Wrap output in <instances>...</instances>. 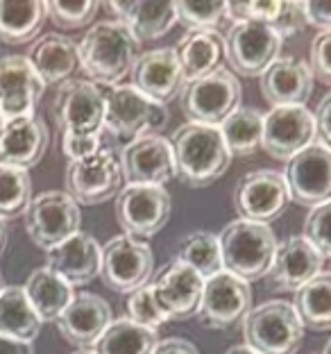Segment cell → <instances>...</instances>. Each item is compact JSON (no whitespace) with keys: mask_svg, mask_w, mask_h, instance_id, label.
<instances>
[{"mask_svg":"<svg viewBox=\"0 0 331 354\" xmlns=\"http://www.w3.org/2000/svg\"><path fill=\"white\" fill-rule=\"evenodd\" d=\"M44 91V80L26 55L0 57V123L35 116Z\"/></svg>","mask_w":331,"mask_h":354,"instance_id":"cell-17","label":"cell"},{"mask_svg":"<svg viewBox=\"0 0 331 354\" xmlns=\"http://www.w3.org/2000/svg\"><path fill=\"white\" fill-rule=\"evenodd\" d=\"M32 200V180L28 171L0 166V221L19 218Z\"/></svg>","mask_w":331,"mask_h":354,"instance_id":"cell-36","label":"cell"},{"mask_svg":"<svg viewBox=\"0 0 331 354\" xmlns=\"http://www.w3.org/2000/svg\"><path fill=\"white\" fill-rule=\"evenodd\" d=\"M240 102V82L231 71L216 68L214 73L187 82L180 91L182 114L189 123L220 127Z\"/></svg>","mask_w":331,"mask_h":354,"instance_id":"cell-6","label":"cell"},{"mask_svg":"<svg viewBox=\"0 0 331 354\" xmlns=\"http://www.w3.org/2000/svg\"><path fill=\"white\" fill-rule=\"evenodd\" d=\"M7 241H10V232H7L5 221H0V257L7 250Z\"/></svg>","mask_w":331,"mask_h":354,"instance_id":"cell-47","label":"cell"},{"mask_svg":"<svg viewBox=\"0 0 331 354\" xmlns=\"http://www.w3.org/2000/svg\"><path fill=\"white\" fill-rule=\"evenodd\" d=\"M28 59L46 86L64 84L79 66L77 46L64 35H44L30 48Z\"/></svg>","mask_w":331,"mask_h":354,"instance_id":"cell-28","label":"cell"},{"mask_svg":"<svg viewBox=\"0 0 331 354\" xmlns=\"http://www.w3.org/2000/svg\"><path fill=\"white\" fill-rule=\"evenodd\" d=\"M100 261H102V248L98 245L91 234L77 232L64 243L55 245L53 250L46 252V266L53 272L75 286H86L100 275Z\"/></svg>","mask_w":331,"mask_h":354,"instance_id":"cell-23","label":"cell"},{"mask_svg":"<svg viewBox=\"0 0 331 354\" xmlns=\"http://www.w3.org/2000/svg\"><path fill=\"white\" fill-rule=\"evenodd\" d=\"M23 218L30 241L48 252L77 234L82 225V212L66 191H41L30 200Z\"/></svg>","mask_w":331,"mask_h":354,"instance_id":"cell-7","label":"cell"},{"mask_svg":"<svg viewBox=\"0 0 331 354\" xmlns=\"http://www.w3.org/2000/svg\"><path fill=\"white\" fill-rule=\"evenodd\" d=\"M141 57V41L118 21H100L77 46V59L93 84H118Z\"/></svg>","mask_w":331,"mask_h":354,"instance_id":"cell-2","label":"cell"},{"mask_svg":"<svg viewBox=\"0 0 331 354\" xmlns=\"http://www.w3.org/2000/svg\"><path fill=\"white\" fill-rule=\"evenodd\" d=\"M41 318L32 309L23 286H5L0 291V336L32 343L41 334Z\"/></svg>","mask_w":331,"mask_h":354,"instance_id":"cell-31","label":"cell"},{"mask_svg":"<svg viewBox=\"0 0 331 354\" xmlns=\"http://www.w3.org/2000/svg\"><path fill=\"white\" fill-rule=\"evenodd\" d=\"M322 354H331V339L327 341V348H325V352H322Z\"/></svg>","mask_w":331,"mask_h":354,"instance_id":"cell-50","label":"cell"},{"mask_svg":"<svg viewBox=\"0 0 331 354\" xmlns=\"http://www.w3.org/2000/svg\"><path fill=\"white\" fill-rule=\"evenodd\" d=\"M225 354H259V352H254L252 348H247V345H234V348H229Z\"/></svg>","mask_w":331,"mask_h":354,"instance_id":"cell-48","label":"cell"},{"mask_svg":"<svg viewBox=\"0 0 331 354\" xmlns=\"http://www.w3.org/2000/svg\"><path fill=\"white\" fill-rule=\"evenodd\" d=\"M50 114L62 134H102L104 98L100 86L91 80H66L55 91Z\"/></svg>","mask_w":331,"mask_h":354,"instance_id":"cell-8","label":"cell"},{"mask_svg":"<svg viewBox=\"0 0 331 354\" xmlns=\"http://www.w3.org/2000/svg\"><path fill=\"white\" fill-rule=\"evenodd\" d=\"M304 236L322 257H331V200L309 212L304 221Z\"/></svg>","mask_w":331,"mask_h":354,"instance_id":"cell-40","label":"cell"},{"mask_svg":"<svg viewBox=\"0 0 331 354\" xmlns=\"http://www.w3.org/2000/svg\"><path fill=\"white\" fill-rule=\"evenodd\" d=\"M23 288H26L28 300L32 309L37 311V316L41 318V323H57V318L75 295L68 281H64L48 266L32 270Z\"/></svg>","mask_w":331,"mask_h":354,"instance_id":"cell-29","label":"cell"},{"mask_svg":"<svg viewBox=\"0 0 331 354\" xmlns=\"http://www.w3.org/2000/svg\"><path fill=\"white\" fill-rule=\"evenodd\" d=\"M175 12L189 32L216 30L227 19V3H175Z\"/></svg>","mask_w":331,"mask_h":354,"instance_id":"cell-37","label":"cell"},{"mask_svg":"<svg viewBox=\"0 0 331 354\" xmlns=\"http://www.w3.org/2000/svg\"><path fill=\"white\" fill-rule=\"evenodd\" d=\"M116 221L132 239H150L166 227L173 214L171 193L164 187L127 184L116 196Z\"/></svg>","mask_w":331,"mask_h":354,"instance_id":"cell-10","label":"cell"},{"mask_svg":"<svg viewBox=\"0 0 331 354\" xmlns=\"http://www.w3.org/2000/svg\"><path fill=\"white\" fill-rule=\"evenodd\" d=\"M284 180L290 200L316 209L331 200V150L322 143H311L286 162Z\"/></svg>","mask_w":331,"mask_h":354,"instance_id":"cell-14","label":"cell"},{"mask_svg":"<svg viewBox=\"0 0 331 354\" xmlns=\"http://www.w3.org/2000/svg\"><path fill=\"white\" fill-rule=\"evenodd\" d=\"M309 68H311V75L316 77L318 82L331 86V30L320 32L311 41Z\"/></svg>","mask_w":331,"mask_h":354,"instance_id":"cell-41","label":"cell"},{"mask_svg":"<svg viewBox=\"0 0 331 354\" xmlns=\"http://www.w3.org/2000/svg\"><path fill=\"white\" fill-rule=\"evenodd\" d=\"M127 318L134 320V323L141 327L155 329V332L168 320L159 309L150 281L143 284L141 288H136L134 293H130V300H127Z\"/></svg>","mask_w":331,"mask_h":354,"instance_id":"cell-39","label":"cell"},{"mask_svg":"<svg viewBox=\"0 0 331 354\" xmlns=\"http://www.w3.org/2000/svg\"><path fill=\"white\" fill-rule=\"evenodd\" d=\"M0 354H35V348H32V343L0 336Z\"/></svg>","mask_w":331,"mask_h":354,"instance_id":"cell-46","label":"cell"},{"mask_svg":"<svg viewBox=\"0 0 331 354\" xmlns=\"http://www.w3.org/2000/svg\"><path fill=\"white\" fill-rule=\"evenodd\" d=\"M123 189V171L120 159L107 148L95 155L68 162L66 168V193L77 205L93 207L116 198Z\"/></svg>","mask_w":331,"mask_h":354,"instance_id":"cell-11","label":"cell"},{"mask_svg":"<svg viewBox=\"0 0 331 354\" xmlns=\"http://www.w3.org/2000/svg\"><path fill=\"white\" fill-rule=\"evenodd\" d=\"M132 86L161 104L180 95L184 75L175 48H157V50L141 53L132 68Z\"/></svg>","mask_w":331,"mask_h":354,"instance_id":"cell-24","label":"cell"},{"mask_svg":"<svg viewBox=\"0 0 331 354\" xmlns=\"http://www.w3.org/2000/svg\"><path fill=\"white\" fill-rule=\"evenodd\" d=\"M120 171H123V182L134 187H164L175 177L171 141L152 134L125 146L120 155Z\"/></svg>","mask_w":331,"mask_h":354,"instance_id":"cell-18","label":"cell"},{"mask_svg":"<svg viewBox=\"0 0 331 354\" xmlns=\"http://www.w3.org/2000/svg\"><path fill=\"white\" fill-rule=\"evenodd\" d=\"M175 177L191 189L211 187L227 173L231 155L220 127L187 123L177 127L171 139Z\"/></svg>","mask_w":331,"mask_h":354,"instance_id":"cell-1","label":"cell"},{"mask_svg":"<svg viewBox=\"0 0 331 354\" xmlns=\"http://www.w3.org/2000/svg\"><path fill=\"white\" fill-rule=\"evenodd\" d=\"M311 143H316V118L304 104L272 107L263 116L261 148L272 159L288 162Z\"/></svg>","mask_w":331,"mask_h":354,"instance_id":"cell-16","label":"cell"},{"mask_svg":"<svg viewBox=\"0 0 331 354\" xmlns=\"http://www.w3.org/2000/svg\"><path fill=\"white\" fill-rule=\"evenodd\" d=\"M243 339L259 354H297L304 325L293 302L268 300L249 309L243 320Z\"/></svg>","mask_w":331,"mask_h":354,"instance_id":"cell-5","label":"cell"},{"mask_svg":"<svg viewBox=\"0 0 331 354\" xmlns=\"http://www.w3.org/2000/svg\"><path fill=\"white\" fill-rule=\"evenodd\" d=\"M104 98V125L102 130L120 146L152 136L168 125V107L148 98L134 86L125 84H98Z\"/></svg>","mask_w":331,"mask_h":354,"instance_id":"cell-3","label":"cell"},{"mask_svg":"<svg viewBox=\"0 0 331 354\" xmlns=\"http://www.w3.org/2000/svg\"><path fill=\"white\" fill-rule=\"evenodd\" d=\"M48 19L41 0H0V44L23 46L35 41Z\"/></svg>","mask_w":331,"mask_h":354,"instance_id":"cell-30","label":"cell"},{"mask_svg":"<svg viewBox=\"0 0 331 354\" xmlns=\"http://www.w3.org/2000/svg\"><path fill=\"white\" fill-rule=\"evenodd\" d=\"M107 7L120 26H125L139 41L161 39L177 23L175 3H123V0H111Z\"/></svg>","mask_w":331,"mask_h":354,"instance_id":"cell-27","label":"cell"},{"mask_svg":"<svg viewBox=\"0 0 331 354\" xmlns=\"http://www.w3.org/2000/svg\"><path fill=\"white\" fill-rule=\"evenodd\" d=\"M150 354H200V350L191 341L180 339V336H173V339L159 341Z\"/></svg>","mask_w":331,"mask_h":354,"instance_id":"cell-45","label":"cell"},{"mask_svg":"<svg viewBox=\"0 0 331 354\" xmlns=\"http://www.w3.org/2000/svg\"><path fill=\"white\" fill-rule=\"evenodd\" d=\"M100 3L95 0H84V3H62V0H50L46 3V14L59 30H77L84 28L98 14Z\"/></svg>","mask_w":331,"mask_h":354,"instance_id":"cell-38","label":"cell"},{"mask_svg":"<svg viewBox=\"0 0 331 354\" xmlns=\"http://www.w3.org/2000/svg\"><path fill=\"white\" fill-rule=\"evenodd\" d=\"M155 270V254L148 243L132 236H116L102 245L100 277L104 286L116 293H134L148 284Z\"/></svg>","mask_w":331,"mask_h":354,"instance_id":"cell-12","label":"cell"},{"mask_svg":"<svg viewBox=\"0 0 331 354\" xmlns=\"http://www.w3.org/2000/svg\"><path fill=\"white\" fill-rule=\"evenodd\" d=\"M325 266L316 245L306 236H290L277 245L272 266L268 270V286L274 291H300L313 277H318Z\"/></svg>","mask_w":331,"mask_h":354,"instance_id":"cell-20","label":"cell"},{"mask_svg":"<svg viewBox=\"0 0 331 354\" xmlns=\"http://www.w3.org/2000/svg\"><path fill=\"white\" fill-rule=\"evenodd\" d=\"M111 323V307L104 297L82 291L57 318V329L64 341L75 345L77 350H93V345Z\"/></svg>","mask_w":331,"mask_h":354,"instance_id":"cell-22","label":"cell"},{"mask_svg":"<svg viewBox=\"0 0 331 354\" xmlns=\"http://www.w3.org/2000/svg\"><path fill=\"white\" fill-rule=\"evenodd\" d=\"M102 148V136H86V134H62V150L68 157V162H79L95 155Z\"/></svg>","mask_w":331,"mask_h":354,"instance_id":"cell-42","label":"cell"},{"mask_svg":"<svg viewBox=\"0 0 331 354\" xmlns=\"http://www.w3.org/2000/svg\"><path fill=\"white\" fill-rule=\"evenodd\" d=\"M159 343L155 329L136 325L130 318L111 320L93 345L95 354H150Z\"/></svg>","mask_w":331,"mask_h":354,"instance_id":"cell-32","label":"cell"},{"mask_svg":"<svg viewBox=\"0 0 331 354\" xmlns=\"http://www.w3.org/2000/svg\"><path fill=\"white\" fill-rule=\"evenodd\" d=\"M5 288V281H3V275H0V291Z\"/></svg>","mask_w":331,"mask_h":354,"instance_id":"cell-51","label":"cell"},{"mask_svg":"<svg viewBox=\"0 0 331 354\" xmlns=\"http://www.w3.org/2000/svg\"><path fill=\"white\" fill-rule=\"evenodd\" d=\"M293 307L302 325L313 332L331 329V272H320L300 291H295Z\"/></svg>","mask_w":331,"mask_h":354,"instance_id":"cell-33","label":"cell"},{"mask_svg":"<svg viewBox=\"0 0 331 354\" xmlns=\"http://www.w3.org/2000/svg\"><path fill=\"white\" fill-rule=\"evenodd\" d=\"M252 309V288L247 281L223 270L205 281L200 302V320L209 329H231L240 325Z\"/></svg>","mask_w":331,"mask_h":354,"instance_id":"cell-15","label":"cell"},{"mask_svg":"<svg viewBox=\"0 0 331 354\" xmlns=\"http://www.w3.org/2000/svg\"><path fill=\"white\" fill-rule=\"evenodd\" d=\"M288 187L284 173L261 168L240 177L234 189V209L243 221L268 225L277 221L288 205Z\"/></svg>","mask_w":331,"mask_h":354,"instance_id":"cell-13","label":"cell"},{"mask_svg":"<svg viewBox=\"0 0 331 354\" xmlns=\"http://www.w3.org/2000/svg\"><path fill=\"white\" fill-rule=\"evenodd\" d=\"M50 132L37 114L0 123V166L30 171L44 159Z\"/></svg>","mask_w":331,"mask_h":354,"instance_id":"cell-21","label":"cell"},{"mask_svg":"<svg viewBox=\"0 0 331 354\" xmlns=\"http://www.w3.org/2000/svg\"><path fill=\"white\" fill-rule=\"evenodd\" d=\"M220 134L231 157H249L261 150L263 143V116L256 109L238 107L225 118Z\"/></svg>","mask_w":331,"mask_h":354,"instance_id":"cell-34","label":"cell"},{"mask_svg":"<svg viewBox=\"0 0 331 354\" xmlns=\"http://www.w3.org/2000/svg\"><path fill=\"white\" fill-rule=\"evenodd\" d=\"M177 261L187 263L202 279H211L218 272H223V257L218 234L211 232H193L184 236L177 245Z\"/></svg>","mask_w":331,"mask_h":354,"instance_id":"cell-35","label":"cell"},{"mask_svg":"<svg viewBox=\"0 0 331 354\" xmlns=\"http://www.w3.org/2000/svg\"><path fill=\"white\" fill-rule=\"evenodd\" d=\"M177 62H180L184 84L198 77H205L220 68L225 57V37L218 30H193L187 32L175 46Z\"/></svg>","mask_w":331,"mask_h":354,"instance_id":"cell-26","label":"cell"},{"mask_svg":"<svg viewBox=\"0 0 331 354\" xmlns=\"http://www.w3.org/2000/svg\"><path fill=\"white\" fill-rule=\"evenodd\" d=\"M281 48L284 39L263 23H234L225 35V59L231 73L243 77H261L279 59Z\"/></svg>","mask_w":331,"mask_h":354,"instance_id":"cell-9","label":"cell"},{"mask_svg":"<svg viewBox=\"0 0 331 354\" xmlns=\"http://www.w3.org/2000/svg\"><path fill=\"white\" fill-rule=\"evenodd\" d=\"M218 243H220L223 270L231 272L247 284L268 275L279 245L270 225L243 218L225 225L218 234Z\"/></svg>","mask_w":331,"mask_h":354,"instance_id":"cell-4","label":"cell"},{"mask_svg":"<svg viewBox=\"0 0 331 354\" xmlns=\"http://www.w3.org/2000/svg\"><path fill=\"white\" fill-rule=\"evenodd\" d=\"M313 91L309 64L295 57H279L261 75V93L270 107L306 104Z\"/></svg>","mask_w":331,"mask_h":354,"instance_id":"cell-25","label":"cell"},{"mask_svg":"<svg viewBox=\"0 0 331 354\" xmlns=\"http://www.w3.org/2000/svg\"><path fill=\"white\" fill-rule=\"evenodd\" d=\"M205 279L182 261H171L157 272L152 291L168 320H187L200 311Z\"/></svg>","mask_w":331,"mask_h":354,"instance_id":"cell-19","label":"cell"},{"mask_svg":"<svg viewBox=\"0 0 331 354\" xmlns=\"http://www.w3.org/2000/svg\"><path fill=\"white\" fill-rule=\"evenodd\" d=\"M306 26L318 28L320 32L331 30V3H302Z\"/></svg>","mask_w":331,"mask_h":354,"instance_id":"cell-44","label":"cell"},{"mask_svg":"<svg viewBox=\"0 0 331 354\" xmlns=\"http://www.w3.org/2000/svg\"><path fill=\"white\" fill-rule=\"evenodd\" d=\"M313 118H316V136L322 146L331 150V91L320 100Z\"/></svg>","mask_w":331,"mask_h":354,"instance_id":"cell-43","label":"cell"},{"mask_svg":"<svg viewBox=\"0 0 331 354\" xmlns=\"http://www.w3.org/2000/svg\"><path fill=\"white\" fill-rule=\"evenodd\" d=\"M70 354H95V350H75V352H70Z\"/></svg>","mask_w":331,"mask_h":354,"instance_id":"cell-49","label":"cell"}]
</instances>
